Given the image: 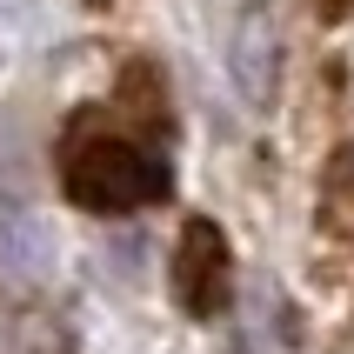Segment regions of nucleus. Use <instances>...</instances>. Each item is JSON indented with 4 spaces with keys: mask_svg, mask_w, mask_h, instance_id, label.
<instances>
[{
    "mask_svg": "<svg viewBox=\"0 0 354 354\" xmlns=\"http://www.w3.org/2000/svg\"><path fill=\"white\" fill-rule=\"evenodd\" d=\"M54 268H60V241L47 227V214L20 194H0V295L40 301Z\"/></svg>",
    "mask_w": 354,
    "mask_h": 354,
    "instance_id": "obj_2",
    "label": "nucleus"
},
{
    "mask_svg": "<svg viewBox=\"0 0 354 354\" xmlns=\"http://www.w3.org/2000/svg\"><path fill=\"white\" fill-rule=\"evenodd\" d=\"M60 180L87 214H134L140 201H154L167 187L154 154H140L120 134H74L60 154Z\"/></svg>",
    "mask_w": 354,
    "mask_h": 354,
    "instance_id": "obj_1",
    "label": "nucleus"
},
{
    "mask_svg": "<svg viewBox=\"0 0 354 354\" xmlns=\"http://www.w3.org/2000/svg\"><path fill=\"white\" fill-rule=\"evenodd\" d=\"M227 74H234V87H241L248 107H268V100H274L281 34H274V14H268V7H241L234 34H227Z\"/></svg>",
    "mask_w": 354,
    "mask_h": 354,
    "instance_id": "obj_4",
    "label": "nucleus"
},
{
    "mask_svg": "<svg viewBox=\"0 0 354 354\" xmlns=\"http://www.w3.org/2000/svg\"><path fill=\"white\" fill-rule=\"evenodd\" d=\"M14 354H80V341L60 315H27L14 328Z\"/></svg>",
    "mask_w": 354,
    "mask_h": 354,
    "instance_id": "obj_5",
    "label": "nucleus"
},
{
    "mask_svg": "<svg viewBox=\"0 0 354 354\" xmlns=\"http://www.w3.org/2000/svg\"><path fill=\"white\" fill-rule=\"evenodd\" d=\"M227 288H234V261H227V234L214 221H187L174 248V301L194 321H214L227 308Z\"/></svg>",
    "mask_w": 354,
    "mask_h": 354,
    "instance_id": "obj_3",
    "label": "nucleus"
}]
</instances>
